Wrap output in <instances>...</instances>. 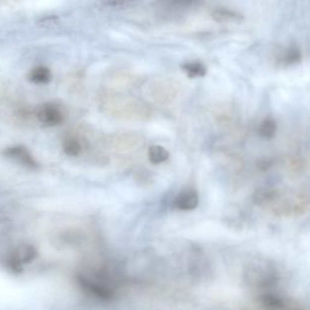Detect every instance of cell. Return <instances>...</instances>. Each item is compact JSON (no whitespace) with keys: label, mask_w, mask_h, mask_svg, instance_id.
<instances>
[{"label":"cell","mask_w":310,"mask_h":310,"mask_svg":"<svg viewBox=\"0 0 310 310\" xmlns=\"http://www.w3.org/2000/svg\"><path fill=\"white\" fill-rule=\"evenodd\" d=\"M199 205V195L195 190L186 189L181 192L173 201L175 208L181 211H192Z\"/></svg>","instance_id":"obj_3"},{"label":"cell","mask_w":310,"mask_h":310,"mask_svg":"<svg viewBox=\"0 0 310 310\" xmlns=\"http://www.w3.org/2000/svg\"><path fill=\"white\" fill-rule=\"evenodd\" d=\"M57 23H58V17H56V16L44 17L43 20H40V22H39L40 26H45V27L55 26V24H57Z\"/></svg>","instance_id":"obj_14"},{"label":"cell","mask_w":310,"mask_h":310,"mask_svg":"<svg viewBox=\"0 0 310 310\" xmlns=\"http://www.w3.org/2000/svg\"><path fill=\"white\" fill-rule=\"evenodd\" d=\"M38 119L45 126H57L64 120L63 113L55 104H44L38 110Z\"/></svg>","instance_id":"obj_2"},{"label":"cell","mask_w":310,"mask_h":310,"mask_svg":"<svg viewBox=\"0 0 310 310\" xmlns=\"http://www.w3.org/2000/svg\"><path fill=\"white\" fill-rule=\"evenodd\" d=\"M142 2V0H97V4L103 7H114V9H127L133 7Z\"/></svg>","instance_id":"obj_8"},{"label":"cell","mask_w":310,"mask_h":310,"mask_svg":"<svg viewBox=\"0 0 310 310\" xmlns=\"http://www.w3.org/2000/svg\"><path fill=\"white\" fill-rule=\"evenodd\" d=\"M245 282L250 287L266 290L275 286L279 281V274L273 265L265 262H255L247 265L244 273Z\"/></svg>","instance_id":"obj_1"},{"label":"cell","mask_w":310,"mask_h":310,"mask_svg":"<svg viewBox=\"0 0 310 310\" xmlns=\"http://www.w3.org/2000/svg\"><path fill=\"white\" fill-rule=\"evenodd\" d=\"M182 68L190 78H200L206 74V67L200 62H187Z\"/></svg>","instance_id":"obj_10"},{"label":"cell","mask_w":310,"mask_h":310,"mask_svg":"<svg viewBox=\"0 0 310 310\" xmlns=\"http://www.w3.org/2000/svg\"><path fill=\"white\" fill-rule=\"evenodd\" d=\"M29 80L35 84H48L51 80V72L49 68L39 66L29 73Z\"/></svg>","instance_id":"obj_7"},{"label":"cell","mask_w":310,"mask_h":310,"mask_svg":"<svg viewBox=\"0 0 310 310\" xmlns=\"http://www.w3.org/2000/svg\"><path fill=\"white\" fill-rule=\"evenodd\" d=\"M301 58L302 53L301 51H299V49L292 46V48L288 49L286 52L284 53V56H282V62L286 64H295L298 63V62L301 61Z\"/></svg>","instance_id":"obj_12"},{"label":"cell","mask_w":310,"mask_h":310,"mask_svg":"<svg viewBox=\"0 0 310 310\" xmlns=\"http://www.w3.org/2000/svg\"><path fill=\"white\" fill-rule=\"evenodd\" d=\"M212 17H213L214 21L221 23H229V22H239L240 20H243L239 13L230 11V10L227 9H218L216 11H213L212 13Z\"/></svg>","instance_id":"obj_5"},{"label":"cell","mask_w":310,"mask_h":310,"mask_svg":"<svg viewBox=\"0 0 310 310\" xmlns=\"http://www.w3.org/2000/svg\"><path fill=\"white\" fill-rule=\"evenodd\" d=\"M170 156L167 149L164 148L161 146H152L148 151V157L151 160V162L157 165L165 162Z\"/></svg>","instance_id":"obj_6"},{"label":"cell","mask_w":310,"mask_h":310,"mask_svg":"<svg viewBox=\"0 0 310 310\" xmlns=\"http://www.w3.org/2000/svg\"><path fill=\"white\" fill-rule=\"evenodd\" d=\"M276 130H277V125L274 119H264L262 121V124L259 125V129H258V132H259V136L264 140H271L274 136L276 135Z\"/></svg>","instance_id":"obj_9"},{"label":"cell","mask_w":310,"mask_h":310,"mask_svg":"<svg viewBox=\"0 0 310 310\" xmlns=\"http://www.w3.org/2000/svg\"><path fill=\"white\" fill-rule=\"evenodd\" d=\"M63 149L66 152V154L70 155V156H77V155L80 154L81 146L74 138H68V140L64 141Z\"/></svg>","instance_id":"obj_13"},{"label":"cell","mask_w":310,"mask_h":310,"mask_svg":"<svg viewBox=\"0 0 310 310\" xmlns=\"http://www.w3.org/2000/svg\"><path fill=\"white\" fill-rule=\"evenodd\" d=\"M5 156L10 157V159L16 160L20 164L24 165V166L29 167V168H35L38 167L37 161L34 160V157L32 156V154L29 153L28 149L24 148L23 146H17V147H12V148L6 149L4 152Z\"/></svg>","instance_id":"obj_4"},{"label":"cell","mask_w":310,"mask_h":310,"mask_svg":"<svg viewBox=\"0 0 310 310\" xmlns=\"http://www.w3.org/2000/svg\"><path fill=\"white\" fill-rule=\"evenodd\" d=\"M198 2V0H161V4L170 9H188Z\"/></svg>","instance_id":"obj_11"}]
</instances>
